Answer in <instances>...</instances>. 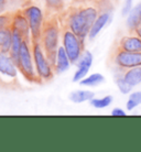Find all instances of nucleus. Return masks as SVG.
<instances>
[{"label":"nucleus","mask_w":141,"mask_h":152,"mask_svg":"<svg viewBox=\"0 0 141 152\" xmlns=\"http://www.w3.org/2000/svg\"><path fill=\"white\" fill-rule=\"evenodd\" d=\"M91 102V105L93 107H95V108H106L113 103V96L108 95V96H105L103 98H93L89 100Z\"/></svg>","instance_id":"nucleus-20"},{"label":"nucleus","mask_w":141,"mask_h":152,"mask_svg":"<svg viewBox=\"0 0 141 152\" xmlns=\"http://www.w3.org/2000/svg\"><path fill=\"white\" fill-rule=\"evenodd\" d=\"M12 19H13V13L0 15V30L7 27H10L12 24Z\"/></svg>","instance_id":"nucleus-22"},{"label":"nucleus","mask_w":141,"mask_h":152,"mask_svg":"<svg viewBox=\"0 0 141 152\" xmlns=\"http://www.w3.org/2000/svg\"><path fill=\"white\" fill-rule=\"evenodd\" d=\"M117 48L128 52H141V38L136 33L122 37L118 41Z\"/></svg>","instance_id":"nucleus-11"},{"label":"nucleus","mask_w":141,"mask_h":152,"mask_svg":"<svg viewBox=\"0 0 141 152\" xmlns=\"http://www.w3.org/2000/svg\"><path fill=\"white\" fill-rule=\"evenodd\" d=\"M32 53H33V60H34L35 69L39 77L43 80H51L53 77L52 65L47 60L40 41L32 43Z\"/></svg>","instance_id":"nucleus-5"},{"label":"nucleus","mask_w":141,"mask_h":152,"mask_svg":"<svg viewBox=\"0 0 141 152\" xmlns=\"http://www.w3.org/2000/svg\"><path fill=\"white\" fill-rule=\"evenodd\" d=\"M63 46L71 63L78 62L84 53V40L77 37L69 29H65L63 32Z\"/></svg>","instance_id":"nucleus-4"},{"label":"nucleus","mask_w":141,"mask_h":152,"mask_svg":"<svg viewBox=\"0 0 141 152\" xmlns=\"http://www.w3.org/2000/svg\"><path fill=\"white\" fill-rule=\"evenodd\" d=\"M17 64L13 61L11 55L9 53H2L0 52V74L7 76L9 78H15L17 77Z\"/></svg>","instance_id":"nucleus-8"},{"label":"nucleus","mask_w":141,"mask_h":152,"mask_svg":"<svg viewBox=\"0 0 141 152\" xmlns=\"http://www.w3.org/2000/svg\"><path fill=\"white\" fill-rule=\"evenodd\" d=\"M115 82H116V85H117V87L119 88L120 93L123 94V95L129 94L130 91H131V89H132V86H130L129 84L126 82V80H125L123 73L116 74V76H115Z\"/></svg>","instance_id":"nucleus-19"},{"label":"nucleus","mask_w":141,"mask_h":152,"mask_svg":"<svg viewBox=\"0 0 141 152\" xmlns=\"http://www.w3.org/2000/svg\"><path fill=\"white\" fill-rule=\"evenodd\" d=\"M132 8H134V0H125L121 9V15L123 17H127L130 13V11L132 10Z\"/></svg>","instance_id":"nucleus-23"},{"label":"nucleus","mask_w":141,"mask_h":152,"mask_svg":"<svg viewBox=\"0 0 141 152\" xmlns=\"http://www.w3.org/2000/svg\"><path fill=\"white\" fill-rule=\"evenodd\" d=\"M110 19H111V12L109 10H105L102 13H99L97 19L95 20V22L93 24L92 29L89 31V33H88V38L91 39V40L96 38L99 32L105 28V26L109 23Z\"/></svg>","instance_id":"nucleus-12"},{"label":"nucleus","mask_w":141,"mask_h":152,"mask_svg":"<svg viewBox=\"0 0 141 152\" xmlns=\"http://www.w3.org/2000/svg\"><path fill=\"white\" fill-rule=\"evenodd\" d=\"M141 105V91H134L132 94H130L128 102L126 106L128 110H134L137 106Z\"/></svg>","instance_id":"nucleus-21"},{"label":"nucleus","mask_w":141,"mask_h":152,"mask_svg":"<svg viewBox=\"0 0 141 152\" xmlns=\"http://www.w3.org/2000/svg\"><path fill=\"white\" fill-rule=\"evenodd\" d=\"M58 38H60V29L57 27L56 22L53 20L44 22L40 43L44 50V53L49 62L54 67L56 63V54L58 50Z\"/></svg>","instance_id":"nucleus-2"},{"label":"nucleus","mask_w":141,"mask_h":152,"mask_svg":"<svg viewBox=\"0 0 141 152\" xmlns=\"http://www.w3.org/2000/svg\"><path fill=\"white\" fill-rule=\"evenodd\" d=\"M93 64V55L89 51H85L83 55L80 56V58L78 60V69H77L76 73L74 74L73 80L74 82H80L84 78L86 74L88 73L91 66Z\"/></svg>","instance_id":"nucleus-10"},{"label":"nucleus","mask_w":141,"mask_h":152,"mask_svg":"<svg viewBox=\"0 0 141 152\" xmlns=\"http://www.w3.org/2000/svg\"><path fill=\"white\" fill-rule=\"evenodd\" d=\"M4 0H0V8H1V6L4 4Z\"/></svg>","instance_id":"nucleus-28"},{"label":"nucleus","mask_w":141,"mask_h":152,"mask_svg":"<svg viewBox=\"0 0 141 152\" xmlns=\"http://www.w3.org/2000/svg\"><path fill=\"white\" fill-rule=\"evenodd\" d=\"M29 43L30 42L26 41V40L22 42V45H21L19 51V57H18L17 66H18V69L22 73V75L29 82L40 83L42 80L39 77L38 73H35L34 71L33 53H32V50H31V46Z\"/></svg>","instance_id":"nucleus-3"},{"label":"nucleus","mask_w":141,"mask_h":152,"mask_svg":"<svg viewBox=\"0 0 141 152\" xmlns=\"http://www.w3.org/2000/svg\"><path fill=\"white\" fill-rule=\"evenodd\" d=\"M98 15V8L93 6L78 8L71 12L67 17V29L72 30L82 40H85V38L88 37V33Z\"/></svg>","instance_id":"nucleus-1"},{"label":"nucleus","mask_w":141,"mask_h":152,"mask_svg":"<svg viewBox=\"0 0 141 152\" xmlns=\"http://www.w3.org/2000/svg\"><path fill=\"white\" fill-rule=\"evenodd\" d=\"M45 2L49 7H51L52 9H55V10L61 9L62 6H63V0H45Z\"/></svg>","instance_id":"nucleus-24"},{"label":"nucleus","mask_w":141,"mask_h":152,"mask_svg":"<svg viewBox=\"0 0 141 152\" xmlns=\"http://www.w3.org/2000/svg\"><path fill=\"white\" fill-rule=\"evenodd\" d=\"M95 94L91 91H75L71 93L69 95V99L73 103H84V102H87V100H91V99L94 98Z\"/></svg>","instance_id":"nucleus-17"},{"label":"nucleus","mask_w":141,"mask_h":152,"mask_svg":"<svg viewBox=\"0 0 141 152\" xmlns=\"http://www.w3.org/2000/svg\"><path fill=\"white\" fill-rule=\"evenodd\" d=\"M113 62L122 71L141 66V52H128L116 48L113 54Z\"/></svg>","instance_id":"nucleus-7"},{"label":"nucleus","mask_w":141,"mask_h":152,"mask_svg":"<svg viewBox=\"0 0 141 152\" xmlns=\"http://www.w3.org/2000/svg\"><path fill=\"white\" fill-rule=\"evenodd\" d=\"M11 27L19 31L26 41L30 42V34H31L30 26H29L28 19L26 18V15H23L22 11H18L13 13V19H12Z\"/></svg>","instance_id":"nucleus-9"},{"label":"nucleus","mask_w":141,"mask_h":152,"mask_svg":"<svg viewBox=\"0 0 141 152\" xmlns=\"http://www.w3.org/2000/svg\"><path fill=\"white\" fill-rule=\"evenodd\" d=\"M134 33H136V34L139 35V37H140V38H141V23H140V24H139V26H138V27H137V29L134 30Z\"/></svg>","instance_id":"nucleus-26"},{"label":"nucleus","mask_w":141,"mask_h":152,"mask_svg":"<svg viewBox=\"0 0 141 152\" xmlns=\"http://www.w3.org/2000/svg\"><path fill=\"white\" fill-rule=\"evenodd\" d=\"M123 77L127 83L132 87L141 84V66L126 69L123 72Z\"/></svg>","instance_id":"nucleus-16"},{"label":"nucleus","mask_w":141,"mask_h":152,"mask_svg":"<svg viewBox=\"0 0 141 152\" xmlns=\"http://www.w3.org/2000/svg\"><path fill=\"white\" fill-rule=\"evenodd\" d=\"M104 80H105V77L102 74L95 73V74H92V75H89L88 77H86V78H83L82 80H80V84L83 85V86L94 87V86H97L99 84L104 83Z\"/></svg>","instance_id":"nucleus-18"},{"label":"nucleus","mask_w":141,"mask_h":152,"mask_svg":"<svg viewBox=\"0 0 141 152\" xmlns=\"http://www.w3.org/2000/svg\"><path fill=\"white\" fill-rule=\"evenodd\" d=\"M22 12L28 19V22L30 26L31 41H32V43L39 42L41 39L43 24H44L43 13L41 11V9L35 7V6H30V7L26 8L24 10H22Z\"/></svg>","instance_id":"nucleus-6"},{"label":"nucleus","mask_w":141,"mask_h":152,"mask_svg":"<svg viewBox=\"0 0 141 152\" xmlns=\"http://www.w3.org/2000/svg\"><path fill=\"white\" fill-rule=\"evenodd\" d=\"M141 23V2L132 8L130 13L127 15V27L131 33H134L137 27Z\"/></svg>","instance_id":"nucleus-13"},{"label":"nucleus","mask_w":141,"mask_h":152,"mask_svg":"<svg viewBox=\"0 0 141 152\" xmlns=\"http://www.w3.org/2000/svg\"><path fill=\"white\" fill-rule=\"evenodd\" d=\"M69 61L67 54L65 52L64 46H58L56 54V63H55V71L56 73H63L69 67Z\"/></svg>","instance_id":"nucleus-15"},{"label":"nucleus","mask_w":141,"mask_h":152,"mask_svg":"<svg viewBox=\"0 0 141 152\" xmlns=\"http://www.w3.org/2000/svg\"><path fill=\"white\" fill-rule=\"evenodd\" d=\"M111 115L113 116H126V111L120 109V108H115L114 110L111 111Z\"/></svg>","instance_id":"nucleus-25"},{"label":"nucleus","mask_w":141,"mask_h":152,"mask_svg":"<svg viewBox=\"0 0 141 152\" xmlns=\"http://www.w3.org/2000/svg\"><path fill=\"white\" fill-rule=\"evenodd\" d=\"M12 45V28L7 27L0 30V52L10 53Z\"/></svg>","instance_id":"nucleus-14"},{"label":"nucleus","mask_w":141,"mask_h":152,"mask_svg":"<svg viewBox=\"0 0 141 152\" xmlns=\"http://www.w3.org/2000/svg\"><path fill=\"white\" fill-rule=\"evenodd\" d=\"M89 1H93V2H104L105 0H89Z\"/></svg>","instance_id":"nucleus-27"}]
</instances>
